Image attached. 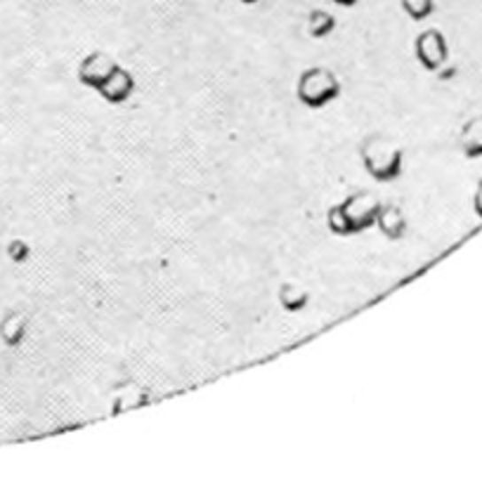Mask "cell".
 I'll return each instance as SVG.
<instances>
[{
    "instance_id": "1",
    "label": "cell",
    "mask_w": 482,
    "mask_h": 484,
    "mask_svg": "<svg viewBox=\"0 0 482 484\" xmlns=\"http://www.w3.org/2000/svg\"><path fill=\"white\" fill-rule=\"evenodd\" d=\"M360 156L376 183H393L402 173V149L385 135H369L360 144Z\"/></svg>"
},
{
    "instance_id": "2",
    "label": "cell",
    "mask_w": 482,
    "mask_h": 484,
    "mask_svg": "<svg viewBox=\"0 0 482 484\" xmlns=\"http://www.w3.org/2000/svg\"><path fill=\"white\" fill-rule=\"evenodd\" d=\"M296 95L305 106L319 109V106L329 105L331 99L338 98L340 83L338 78L333 76L329 69L312 66V69H307L305 74H300V78H298Z\"/></svg>"
},
{
    "instance_id": "3",
    "label": "cell",
    "mask_w": 482,
    "mask_h": 484,
    "mask_svg": "<svg viewBox=\"0 0 482 484\" xmlns=\"http://www.w3.org/2000/svg\"><path fill=\"white\" fill-rule=\"evenodd\" d=\"M381 201L371 191H357V194H350V197L340 204L343 213H346L347 222L353 227V232H362L376 222V215L381 211Z\"/></svg>"
},
{
    "instance_id": "4",
    "label": "cell",
    "mask_w": 482,
    "mask_h": 484,
    "mask_svg": "<svg viewBox=\"0 0 482 484\" xmlns=\"http://www.w3.org/2000/svg\"><path fill=\"white\" fill-rule=\"evenodd\" d=\"M116 66H119V64H116V59H113L112 55H106L102 50H95V52H90V55L85 57L83 62H81V66H78V81L83 85H88V88H92V90H97L99 85L112 76V71L116 69Z\"/></svg>"
},
{
    "instance_id": "5",
    "label": "cell",
    "mask_w": 482,
    "mask_h": 484,
    "mask_svg": "<svg viewBox=\"0 0 482 484\" xmlns=\"http://www.w3.org/2000/svg\"><path fill=\"white\" fill-rule=\"evenodd\" d=\"M416 57L425 69H438L439 64L447 59L445 38L439 31H424L416 38Z\"/></svg>"
},
{
    "instance_id": "6",
    "label": "cell",
    "mask_w": 482,
    "mask_h": 484,
    "mask_svg": "<svg viewBox=\"0 0 482 484\" xmlns=\"http://www.w3.org/2000/svg\"><path fill=\"white\" fill-rule=\"evenodd\" d=\"M133 90L135 78L130 76L126 69H120V66H116V69L112 71V76L106 78L105 83L97 88L99 95H102L109 105H123V102L133 95Z\"/></svg>"
},
{
    "instance_id": "7",
    "label": "cell",
    "mask_w": 482,
    "mask_h": 484,
    "mask_svg": "<svg viewBox=\"0 0 482 484\" xmlns=\"http://www.w3.org/2000/svg\"><path fill=\"white\" fill-rule=\"evenodd\" d=\"M376 225L381 230L383 237L388 239H400L407 230V220H404L402 211L397 206H381V211L376 215Z\"/></svg>"
},
{
    "instance_id": "8",
    "label": "cell",
    "mask_w": 482,
    "mask_h": 484,
    "mask_svg": "<svg viewBox=\"0 0 482 484\" xmlns=\"http://www.w3.org/2000/svg\"><path fill=\"white\" fill-rule=\"evenodd\" d=\"M27 336V315H21V312H7L3 316V322H0V338H3V343L10 345V347H17L21 345Z\"/></svg>"
},
{
    "instance_id": "9",
    "label": "cell",
    "mask_w": 482,
    "mask_h": 484,
    "mask_svg": "<svg viewBox=\"0 0 482 484\" xmlns=\"http://www.w3.org/2000/svg\"><path fill=\"white\" fill-rule=\"evenodd\" d=\"M307 301H310V293L298 284H284L279 288V302L286 312H300L307 305Z\"/></svg>"
},
{
    "instance_id": "10",
    "label": "cell",
    "mask_w": 482,
    "mask_h": 484,
    "mask_svg": "<svg viewBox=\"0 0 482 484\" xmlns=\"http://www.w3.org/2000/svg\"><path fill=\"white\" fill-rule=\"evenodd\" d=\"M336 28V20H333L331 12L326 10H312L310 17H307V31H310L312 38H324Z\"/></svg>"
},
{
    "instance_id": "11",
    "label": "cell",
    "mask_w": 482,
    "mask_h": 484,
    "mask_svg": "<svg viewBox=\"0 0 482 484\" xmlns=\"http://www.w3.org/2000/svg\"><path fill=\"white\" fill-rule=\"evenodd\" d=\"M144 402H147V393H144V390H140V387L135 386H128L116 393L113 411L119 414V411H126V409H137L140 404H144Z\"/></svg>"
},
{
    "instance_id": "12",
    "label": "cell",
    "mask_w": 482,
    "mask_h": 484,
    "mask_svg": "<svg viewBox=\"0 0 482 484\" xmlns=\"http://www.w3.org/2000/svg\"><path fill=\"white\" fill-rule=\"evenodd\" d=\"M326 222H329V230H331L333 234H338V237H350V234H354L353 227H350V222H347L346 213H343V208H340V204L333 206V208H329Z\"/></svg>"
},
{
    "instance_id": "13",
    "label": "cell",
    "mask_w": 482,
    "mask_h": 484,
    "mask_svg": "<svg viewBox=\"0 0 482 484\" xmlns=\"http://www.w3.org/2000/svg\"><path fill=\"white\" fill-rule=\"evenodd\" d=\"M402 7L411 20H425L432 12V0H402Z\"/></svg>"
},
{
    "instance_id": "14",
    "label": "cell",
    "mask_w": 482,
    "mask_h": 484,
    "mask_svg": "<svg viewBox=\"0 0 482 484\" xmlns=\"http://www.w3.org/2000/svg\"><path fill=\"white\" fill-rule=\"evenodd\" d=\"M31 255V248H28L27 241L21 239H12L7 244V258L12 260V262H24Z\"/></svg>"
},
{
    "instance_id": "15",
    "label": "cell",
    "mask_w": 482,
    "mask_h": 484,
    "mask_svg": "<svg viewBox=\"0 0 482 484\" xmlns=\"http://www.w3.org/2000/svg\"><path fill=\"white\" fill-rule=\"evenodd\" d=\"M336 5H343V7H353L357 5V0H333Z\"/></svg>"
},
{
    "instance_id": "16",
    "label": "cell",
    "mask_w": 482,
    "mask_h": 484,
    "mask_svg": "<svg viewBox=\"0 0 482 484\" xmlns=\"http://www.w3.org/2000/svg\"><path fill=\"white\" fill-rule=\"evenodd\" d=\"M475 206H478V211L482 213V184H480V190H478V204Z\"/></svg>"
},
{
    "instance_id": "17",
    "label": "cell",
    "mask_w": 482,
    "mask_h": 484,
    "mask_svg": "<svg viewBox=\"0 0 482 484\" xmlns=\"http://www.w3.org/2000/svg\"><path fill=\"white\" fill-rule=\"evenodd\" d=\"M241 3H246V5H253V3H258V0H241Z\"/></svg>"
}]
</instances>
